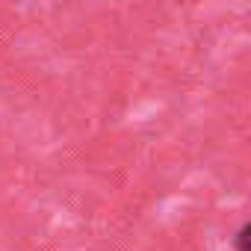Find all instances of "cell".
<instances>
[{"label":"cell","mask_w":251,"mask_h":251,"mask_svg":"<svg viewBox=\"0 0 251 251\" xmlns=\"http://www.w3.org/2000/svg\"><path fill=\"white\" fill-rule=\"evenodd\" d=\"M236 248H239V251H251V225H245V227L239 230V236H236Z\"/></svg>","instance_id":"obj_1"}]
</instances>
